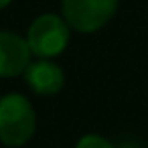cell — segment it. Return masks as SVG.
<instances>
[{"mask_svg":"<svg viewBox=\"0 0 148 148\" xmlns=\"http://www.w3.org/2000/svg\"><path fill=\"white\" fill-rule=\"evenodd\" d=\"M37 128L35 108L23 93H6L0 97V142L4 146L27 144Z\"/></svg>","mask_w":148,"mask_h":148,"instance_id":"cell-1","label":"cell"},{"mask_svg":"<svg viewBox=\"0 0 148 148\" xmlns=\"http://www.w3.org/2000/svg\"><path fill=\"white\" fill-rule=\"evenodd\" d=\"M69 37L71 27L63 16L53 12L37 16L27 31V43L31 47V53L39 59H53L61 55L69 45Z\"/></svg>","mask_w":148,"mask_h":148,"instance_id":"cell-2","label":"cell"},{"mask_svg":"<svg viewBox=\"0 0 148 148\" xmlns=\"http://www.w3.org/2000/svg\"><path fill=\"white\" fill-rule=\"evenodd\" d=\"M118 10V0H63L61 16L79 33H95L106 27Z\"/></svg>","mask_w":148,"mask_h":148,"instance_id":"cell-3","label":"cell"},{"mask_svg":"<svg viewBox=\"0 0 148 148\" xmlns=\"http://www.w3.org/2000/svg\"><path fill=\"white\" fill-rule=\"evenodd\" d=\"M31 47L16 33L0 31V77L23 75L31 63Z\"/></svg>","mask_w":148,"mask_h":148,"instance_id":"cell-4","label":"cell"},{"mask_svg":"<svg viewBox=\"0 0 148 148\" xmlns=\"http://www.w3.org/2000/svg\"><path fill=\"white\" fill-rule=\"evenodd\" d=\"M23 75L27 85L39 95H55L63 89V83H65L63 69L51 59H37L29 63Z\"/></svg>","mask_w":148,"mask_h":148,"instance_id":"cell-5","label":"cell"},{"mask_svg":"<svg viewBox=\"0 0 148 148\" xmlns=\"http://www.w3.org/2000/svg\"><path fill=\"white\" fill-rule=\"evenodd\" d=\"M75 148H116V146L99 134H85L83 138L77 140Z\"/></svg>","mask_w":148,"mask_h":148,"instance_id":"cell-6","label":"cell"},{"mask_svg":"<svg viewBox=\"0 0 148 148\" xmlns=\"http://www.w3.org/2000/svg\"><path fill=\"white\" fill-rule=\"evenodd\" d=\"M10 2H12V0H0V10H2V8H6Z\"/></svg>","mask_w":148,"mask_h":148,"instance_id":"cell-7","label":"cell"}]
</instances>
